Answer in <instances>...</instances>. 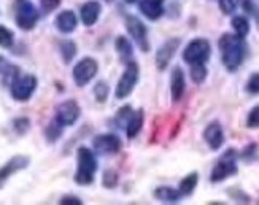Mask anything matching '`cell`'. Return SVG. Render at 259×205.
I'll list each match as a JSON object with an SVG mask.
<instances>
[{
  "label": "cell",
  "instance_id": "6da1fadb",
  "mask_svg": "<svg viewBox=\"0 0 259 205\" xmlns=\"http://www.w3.org/2000/svg\"><path fill=\"white\" fill-rule=\"evenodd\" d=\"M221 50V61L223 65L228 68L229 72H235L242 65L245 58V43L243 38L239 35H231V33H224L218 42Z\"/></svg>",
  "mask_w": 259,
  "mask_h": 205
},
{
  "label": "cell",
  "instance_id": "7a4b0ae2",
  "mask_svg": "<svg viewBox=\"0 0 259 205\" xmlns=\"http://www.w3.org/2000/svg\"><path fill=\"white\" fill-rule=\"evenodd\" d=\"M97 170V161H96V156L91 150L81 146L78 150V169H76V174H75V181L78 185L86 186V185H91L94 181V174Z\"/></svg>",
  "mask_w": 259,
  "mask_h": 205
},
{
  "label": "cell",
  "instance_id": "3957f363",
  "mask_svg": "<svg viewBox=\"0 0 259 205\" xmlns=\"http://www.w3.org/2000/svg\"><path fill=\"white\" fill-rule=\"evenodd\" d=\"M16 24L22 30H32L40 18L38 11L30 0H16Z\"/></svg>",
  "mask_w": 259,
  "mask_h": 205
},
{
  "label": "cell",
  "instance_id": "277c9868",
  "mask_svg": "<svg viewBox=\"0 0 259 205\" xmlns=\"http://www.w3.org/2000/svg\"><path fill=\"white\" fill-rule=\"evenodd\" d=\"M37 78L33 75H22V76H16L13 79V83L10 85V91H11V96H13L15 100L19 102H26L30 99V96L35 93L37 89Z\"/></svg>",
  "mask_w": 259,
  "mask_h": 205
},
{
  "label": "cell",
  "instance_id": "5b68a950",
  "mask_svg": "<svg viewBox=\"0 0 259 205\" xmlns=\"http://www.w3.org/2000/svg\"><path fill=\"white\" fill-rule=\"evenodd\" d=\"M210 58V43L204 38H197L191 42L183 51V59L188 64H204Z\"/></svg>",
  "mask_w": 259,
  "mask_h": 205
},
{
  "label": "cell",
  "instance_id": "8992f818",
  "mask_svg": "<svg viewBox=\"0 0 259 205\" xmlns=\"http://www.w3.org/2000/svg\"><path fill=\"white\" fill-rule=\"evenodd\" d=\"M139 81V65L135 61H129L124 73H122L121 79L116 86V97L118 99H126L131 93L134 86Z\"/></svg>",
  "mask_w": 259,
  "mask_h": 205
},
{
  "label": "cell",
  "instance_id": "52a82bcc",
  "mask_svg": "<svg viewBox=\"0 0 259 205\" xmlns=\"http://www.w3.org/2000/svg\"><path fill=\"white\" fill-rule=\"evenodd\" d=\"M234 174H237V164H235V151L229 150L217 162L215 169H213V172H211L210 180L213 181V183H217V181H223L224 178H228L229 175H234Z\"/></svg>",
  "mask_w": 259,
  "mask_h": 205
},
{
  "label": "cell",
  "instance_id": "ba28073f",
  "mask_svg": "<svg viewBox=\"0 0 259 205\" xmlns=\"http://www.w3.org/2000/svg\"><path fill=\"white\" fill-rule=\"evenodd\" d=\"M81 115V108L75 100H65L56 108V121L61 126H72Z\"/></svg>",
  "mask_w": 259,
  "mask_h": 205
},
{
  "label": "cell",
  "instance_id": "9c48e42d",
  "mask_svg": "<svg viewBox=\"0 0 259 205\" xmlns=\"http://www.w3.org/2000/svg\"><path fill=\"white\" fill-rule=\"evenodd\" d=\"M97 62L93 58H84L78 62L73 68V79L76 86L88 85L97 73Z\"/></svg>",
  "mask_w": 259,
  "mask_h": 205
},
{
  "label": "cell",
  "instance_id": "30bf717a",
  "mask_svg": "<svg viewBox=\"0 0 259 205\" xmlns=\"http://www.w3.org/2000/svg\"><path fill=\"white\" fill-rule=\"evenodd\" d=\"M121 139L115 134H102L93 140V148L99 154H116L121 150Z\"/></svg>",
  "mask_w": 259,
  "mask_h": 205
},
{
  "label": "cell",
  "instance_id": "8fae6325",
  "mask_svg": "<svg viewBox=\"0 0 259 205\" xmlns=\"http://www.w3.org/2000/svg\"><path fill=\"white\" fill-rule=\"evenodd\" d=\"M180 45V38H172V40H167L162 47L157 50L156 53V67L159 68V70H165L170 64L174 54Z\"/></svg>",
  "mask_w": 259,
  "mask_h": 205
},
{
  "label": "cell",
  "instance_id": "7c38bea8",
  "mask_svg": "<svg viewBox=\"0 0 259 205\" xmlns=\"http://www.w3.org/2000/svg\"><path fill=\"white\" fill-rule=\"evenodd\" d=\"M126 27H127V32L131 33V37L135 40V43H139L143 51L148 50V45H146V27L143 22L135 16H127Z\"/></svg>",
  "mask_w": 259,
  "mask_h": 205
},
{
  "label": "cell",
  "instance_id": "4fadbf2b",
  "mask_svg": "<svg viewBox=\"0 0 259 205\" xmlns=\"http://www.w3.org/2000/svg\"><path fill=\"white\" fill-rule=\"evenodd\" d=\"M29 162H30V159L27 156H15V157H11L5 166L0 167V188L4 186L5 181L15 172H18L21 169H26Z\"/></svg>",
  "mask_w": 259,
  "mask_h": 205
},
{
  "label": "cell",
  "instance_id": "5bb4252c",
  "mask_svg": "<svg viewBox=\"0 0 259 205\" xmlns=\"http://www.w3.org/2000/svg\"><path fill=\"white\" fill-rule=\"evenodd\" d=\"M204 139L211 150H220L223 142H224V134H223V129L218 122L208 124L205 132H204Z\"/></svg>",
  "mask_w": 259,
  "mask_h": 205
},
{
  "label": "cell",
  "instance_id": "9a60e30c",
  "mask_svg": "<svg viewBox=\"0 0 259 205\" xmlns=\"http://www.w3.org/2000/svg\"><path fill=\"white\" fill-rule=\"evenodd\" d=\"M140 11L148 19H159L164 15V0H140Z\"/></svg>",
  "mask_w": 259,
  "mask_h": 205
},
{
  "label": "cell",
  "instance_id": "2e32d148",
  "mask_svg": "<svg viewBox=\"0 0 259 205\" xmlns=\"http://www.w3.org/2000/svg\"><path fill=\"white\" fill-rule=\"evenodd\" d=\"M100 15V4L96 2V0H89L81 7V21L83 24L91 27L96 24V21L99 19Z\"/></svg>",
  "mask_w": 259,
  "mask_h": 205
},
{
  "label": "cell",
  "instance_id": "e0dca14e",
  "mask_svg": "<svg viewBox=\"0 0 259 205\" xmlns=\"http://www.w3.org/2000/svg\"><path fill=\"white\" fill-rule=\"evenodd\" d=\"M76 24H78L76 16H75L73 11H70V10L61 11V13L58 15V18H56V27H58L64 33L73 32L76 29Z\"/></svg>",
  "mask_w": 259,
  "mask_h": 205
},
{
  "label": "cell",
  "instance_id": "ac0fdd59",
  "mask_svg": "<svg viewBox=\"0 0 259 205\" xmlns=\"http://www.w3.org/2000/svg\"><path fill=\"white\" fill-rule=\"evenodd\" d=\"M185 93V75L182 72V68H175L172 73V99L177 102L182 99Z\"/></svg>",
  "mask_w": 259,
  "mask_h": 205
},
{
  "label": "cell",
  "instance_id": "d6986e66",
  "mask_svg": "<svg viewBox=\"0 0 259 205\" xmlns=\"http://www.w3.org/2000/svg\"><path fill=\"white\" fill-rule=\"evenodd\" d=\"M143 126V111L142 110H137V111H134L132 113V116L127 122V137L129 139H134L135 135H137L140 132Z\"/></svg>",
  "mask_w": 259,
  "mask_h": 205
},
{
  "label": "cell",
  "instance_id": "ffe728a7",
  "mask_svg": "<svg viewBox=\"0 0 259 205\" xmlns=\"http://www.w3.org/2000/svg\"><path fill=\"white\" fill-rule=\"evenodd\" d=\"M154 197L162 202H178V199L182 197V192L168 186H161L154 191Z\"/></svg>",
  "mask_w": 259,
  "mask_h": 205
},
{
  "label": "cell",
  "instance_id": "44dd1931",
  "mask_svg": "<svg viewBox=\"0 0 259 205\" xmlns=\"http://www.w3.org/2000/svg\"><path fill=\"white\" fill-rule=\"evenodd\" d=\"M197 174L193 172V174H189L188 177H185L182 180V183H180V192H182V196H189L191 192H193L197 186Z\"/></svg>",
  "mask_w": 259,
  "mask_h": 205
},
{
  "label": "cell",
  "instance_id": "7402d4cb",
  "mask_svg": "<svg viewBox=\"0 0 259 205\" xmlns=\"http://www.w3.org/2000/svg\"><path fill=\"white\" fill-rule=\"evenodd\" d=\"M232 27H234L235 33H237V35L242 37V38H245L250 33V22L243 16H235L232 19Z\"/></svg>",
  "mask_w": 259,
  "mask_h": 205
},
{
  "label": "cell",
  "instance_id": "603a6c76",
  "mask_svg": "<svg viewBox=\"0 0 259 205\" xmlns=\"http://www.w3.org/2000/svg\"><path fill=\"white\" fill-rule=\"evenodd\" d=\"M116 50H118V54L121 56L122 61H126V62L131 61V58H132V45L129 43L127 38L119 37L116 40Z\"/></svg>",
  "mask_w": 259,
  "mask_h": 205
},
{
  "label": "cell",
  "instance_id": "cb8c5ba5",
  "mask_svg": "<svg viewBox=\"0 0 259 205\" xmlns=\"http://www.w3.org/2000/svg\"><path fill=\"white\" fill-rule=\"evenodd\" d=\"M61 54H62V59L65 62H70L76 54V45L70 40L62 42L61 43Z\"/></svg>",
  "mask_w": 259,
  "mask_h": 205
},
{
  "label": "cell",
  "instance_id": "d4e9b609",
  "mask_svg": "<svg viewBox=\"0 0 259 205\" xmlns=\"http://www.w3.org/2000/svg\"><path fill=\"white\" fill-rule=\"evenodd\" d=\"M45 135H47L48 142H56L62 135V126L54 119L51 124H48L47 129H45Z\"/></svg>",
  "mask_w": 259,
  "mask_h": 205
},
{
  "label": "cell",
  "instance_id": "484cf974",
  "mask_svg": "<svg viewBox=\"0 0 259 205\" xmlns=\"http://www.w3.org/2000/svg\"><path fill=\"white\" fill-rule=\"evenodd\" d=\"M191 78L194 83H202L207 78V68L204 64H193L191 65Z\"/></svg>",
  "mask_w": 259,
  "mask_h": 205
},
{
  "label": "cell",
  "instance_id": "4316f807",
  "mask_svg": "<svg viewBox=\"0 0 259 205\" xmlns=\"http://www.w3.org/2000/svg\"><path fill=\"white\" fill-rule=\"evenodd\" d=\"M13 32L10 29L0 26V47L2 48H11L13 47Z\"/></svg>",
  "mask_w": 259,
  "mask_h": 205
},
{
  "label": "cell",
  "instance_id": "83f0119b",
  "mask_svg": "<svg viewBox=\"0 0 259 205\" xmlns=\"http://www.w3.org/2000/svg\"><path fill=\"white\" fill-rule=\"evenodd\" d=\"M94 96L99 102H105L107 97H108V85L104 83V81H99L96 86H94Z\"/></svg>",
  "mask_w": 259,
  "mask_h": 205
},
{
  "label": "cell",
  "instance_id": "f1b7e54d",
  "mask_svg": "<svg viewBox=\"0 0 259 205\" xmlns=\"http://www.w3.org/2000/svg\"><path fill=\"white\" fill-rule=\"evenodd\" d=\"M102 183L105 188H115L118 185V174L115 172V170H105Z\"/></svg>",
  "mask_w": 259,
  "mask_h": 205
},
{
  "label": "cell",
  "instance_id": "f546056e",
  "mask_svg": "<svg viewBox=\"0 0 259 205\" xmlns=\"http://www.w3.org/2000/svg\"><path fill=\"white\" fill-rule=\"evenodd\" d=\"M220 8L224 15H231L237 8V0H220Z\"/></svg>",
  "mask_w": 259,
  "mask_h": 205
},
{
  "label": "cell",
  "instance_id": "4dcf8cb0",
  "mask_svg": "<svg viewBox=\"0 0 259 205\" xmlns=\"http://www.w3.org/2000/svg\"><path fill=\"white\" fill-rule=\"evenodd\" d=\"M246 91H248L250 94H259V73H254L248 79V83H246Z\"/></svg>",
  "mask_w": 259,
  "mask_h": 205
},
{
  "label": "cell",
  "instance_id": "1f68e13d",
  "mask_svg": "<svg viewBox=\"0 0 259 205\" xmlns=\"http://www.w3.org/2000/svg\"><path fill=\"white\" fill-rule=\"evenodd\" d=\"M15 129H16V132L18 134H26L27 131H29V128H30V121L27 119V118H19V119H16L15 122Z\"/></svg>",
  "mask_w": 259,
  "mask_h": 205
},
{
  "label": "cell",
  "instance_id": "d6a6232c",
  "mask_svg": "<svg viewBox=\"0 0 259 205\" xmlns=\"http://www.w3.org/2000/svg\"><path fill=\"white\" fill-rule=\"evenodd\" d=\"M132 110H131V107H124V108H121L119 111H118V122L119 124H122V122H126V126H127V122H129V119H131V116H132Z\"/></svg>",
  "mask_w": 259,
  "mask_h": 205
},
{
  "label": "cell",
  "instance_id": "836d02e7",
  "mask_svg": "<svg viewBox=\"0 0 259 205\" xmlns=\"http://www.w3.org/2000/svg\"><path fill=\"white\" fill-rule=\"evenodd\" d=\"M40 4L45 13H51L53 10H56L61 5V0H40Z\"/></svg>",
  "mask_w": 259,
  "mask_h": 205
},
{
  "label": "cell",
  "instance_id": "e575fe53",
  "mask_svg": "<svg viewBox=\"0 0 259 205\" xmlns=\"http://www.w3.org/2000/svg\"><path fill=\"white\" fill-rule=\"evenodd\" d=\"M248 128H259V107H254L248 115Z\"/></svg>",
  "mask_w": 259,
  "mask_h": 205
},
{
  "label": "cell",
  "instance_id": "d590c367",
  "mask_svg": "<svg viewBox=\"0 0 259 205\" xmlns=\"http://www.w3.org/2000/svg\"><path fill=\"white\" fill-rule=\"evenodd\" d=\"M61 203L62 205H81L83 202L78 199V197H73V196H65L61 199Z\"/></svg>",
  "mask_w": 259,
  "mask_h": 205
},
{
  "label": "cell",
  "instance_id": "8d00e7d4",
  "mask_svg": "<svg viewBox=\"0 0 259 205\" xmlns=\"http://www.w3.org/2000/svg\"><path fill=\"white\" fill-rule=\"evenodd\" d=\"M240 4H242V7L245 8V11H248V13H251V15H256V7L253 5V0H240Z\"/></svg>",
  "mask_w": 259,
  "mask_h": 205
},
{
  "label": "cell",
  "instance_id": "74e56055",
  "mask_svg": "<svg viewBox=\"0 0 259 205\" xmlns=\"http://www.w3.org/2000/svg\"><path fill=\"white\" fill-rule=\"evenodd\" d=\"M127 4H134V2H137V0H126Z\"/></svg>",
  "mask_w": 259,
  "mask_h": 205
},
{
  "label": "cell",
  "instance_id": "f35d334b",
  "mask_svg": "<svg viewBox=\"0 0 259 205\" xmlns=\"http://www.w3.org/2000/svg\"><path fill=\"white\" fill-rule=\"evenodd\" d=\"M107 2H111V0H107Z\"/></svg>",
  "mask_w": 259,
  "mask_h": 205
},
{
  "label": "cell",
  "instance_id": "ab89813d",
  "mask_svg": "<svg viewBox=\"0 0 259 205\" xmlns=\"http://www.w3.org/2000/svg\"><path fill=\"white\" fill-rule=\"evenodd\" d=\"M0 61H2V58H0Z\"/></svg>",
  "mask_w": 259,
  "mask_h": 205
}]
</instances>
